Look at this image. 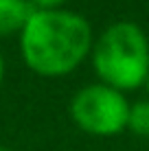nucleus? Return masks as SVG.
I'll use <instances>...</instances> for the list:
<instances>
[{"mask_svg": "<svg viewBox=\"0 0 149 151\" xmlns=\"http://www.w3.org/2000/svg\"><path fill=\"white\" fill-rule=\"evenodd\" d=\"M29 2L35 11H53V9H59L66 0H29Z\"/></svg>", "mask_w": 149, "mask_h": 151, "instance_id": "nucleus-6", "label": "nucleus"}, {"mask_svg": "<svg viewBox=\"0 0 149 151\" xmlns=\"http://www.w3.org/2000/svg\"><path fill=\"white\" fill-rule=\"evenodd\" d=\"M33 11L29 0H0V35L22 31Z\"/></svg>", "mask_w": 149, "mask_h": 151, "instance_id": "nucleus-4", "label": "nucleus"}, {"mask_svg": "<svg viewBox=\"0 0 149 151\" xmlns=\"http://www.w3.org/2000/svg\"><path fill=\"white\" fill-rule=\"evenodd\" d=\"M92 66L114 90L140 88L149 72V40L138 24L121 20L110 24L92 46Z\"/></svg>", "mask_w": 149, "mask_h": 151, "instance_id": "nucleus-2", "label": "nucleus"}, {"mask_svg": "<svg viewBox=\"0 0 149 151\" xmlns=\"http://www.w3.org/2000/svg\"><path fill=\"white\" fill-rule=\"evenodd\" d=\"M145 86H147V90H149V72H147V79H145Z\"/></svg>", "mask_w": 149, "mask_h": 151, "instance_id": "nucleus-8", "label": "nucleus"}, {"mask_svg": "<svg viewBox=\"0 0 149 151\" xmlns=\"http://www.w3.org/2000/svg\"><path fill=\"white\" fill-rule=\"evenodd\" d=\"M73 121L92 136H116L127 127L130 103L121 90L92 83L81 88L70 101Z\"/></svg>", "mask_w": 149, "mask_h": 151, "instance_id": "nucleus-3", "label": "nucleus"}, {"mask_svg": "<svg viewBox=\"0 0 149 151\" xmlns=\"http://www.w3.org/2000/svg\"><path fill=\"white\" fill-rule=\"evenodd\" d=\"M127 127L132 134L140 138H149V101H138L130 105V118H127Z\"/></svg>", "mask_w": 149, "mask_h": 151, "instance_id": "nucleus-5", "label": "nucleus"}, {"mask_svg": "<svg viewBox=\"0 0 149 151\" xmlns=\"http://www.w3.org/2000/svg\"><path fill=\"white\" fill-rule=\"evenodd\" d=\"M92 50V29L79 13L53 9L33 11L20 31V53L42 77H61L75 70Z\"/></svg>", "mask_w": 149, "mask_h": 151, "instance_id": "nucleus-1", "label": "nucleus"}, {"mask_svg": "<svg viewBox=\"0 0 149 151\" xmlns=\"http://www.w3.org/2000/svg\"><path fill=\"white\" fill-rule=\"evenodd\" d=\"M2 77H4V59H2V53H0V83H2Z\"/></svg>", "mask_w": 149, "mask_h": 151, "instance_id": "nucleus-7", "label": "nucleus"}, {"mask_svg": "<svg viewBox=\"0 0 149 151\" xmlns=\"http://www.w3.org/2000/svg\"><path fill=\"white\" fill-rule=\"evenodd\" d=\"M0 151H9V149H7V147H0Z\"/></svg>", "mask_w": 149, "mask_h": 151, "instance_id": "nucleus-9", "label": "nucleus"}]
</instances>
